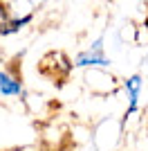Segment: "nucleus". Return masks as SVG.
I'll list each match as a JSON object with an SVG mask.
<instances>
[{
  "label": "nucleus",
  "instance_id": "obj_1",
  "mask_svg": "<svg viewBox=\"0 0 148 151\" xmlns=\"http://www.w3.org/2000/svg\"><path fill=\"white\" fill-rule=\"evenodd\" d=\"M108 65H112V61L105 57L103 36H99L88 50L79 52L74 59V68H108Z\"/></svg>",
  "mask_w": 148,
  "mask_h": 151
},
{
  "label": "nucleus",
  "instance_id": "obj_2",
  "mask_svg": "<svg viewBox=\"0 0 148 151\" xmlns=\"http://www.w3.org/2000/svg\"><path fill=\"white\" fill-rule=\"evenodd\" d=\"M34 20V14H25V16H11V12L5 5H0V36H11L20 32L25 25H29Z\"/></svg>",
  "mask_w": 148,
  "mask_h": 151
},
{
  "label": "nucleus",
  "instance_id": "obj_3",
  "mask_svg": "<svg viewBox=\"0 0 148 151\" xmlns=\"http://www.w3.org/2000/svg\"><path fill=\"white\" fill-rule=\"evenodd\" d=\"M144 88V79L142 75H130L123 79V90L128 95V108H126V117L135 115L139 111V95H142Z\"/></svg>",
  "mask_w": 148,
  "mask_h": 151
},
{
  "label": "nucleus",
  "instance_id": "obj_4",
  "mask_svg": "<svg viewBox=\"0 0 148 151\" xmlns=\"http://www.w3.org/2000/svg\"><path fill=\"white\" fill-rule=\"evenodd\" d=\"M0 95L2 97H23L25 88H23V81L20 77L11 70H0Z\"/></svg>",
  "mask_w": 148,
  "mask_h": 151
},
{
  "label": "nucleus",
  "instance_id": "obj_5",
  "mask_svg": "<svg viewBox=\"0 0 148 151\" xmlns=\"http://www.w3.org/2000/svg\"><path fill=\"white\" fill-rule=\"evenodd\" d=\"M146 29H148V18H146Z\"/></svg>",
  "mask_w": 148,
  "mask_h": 151
}]
</instances>
